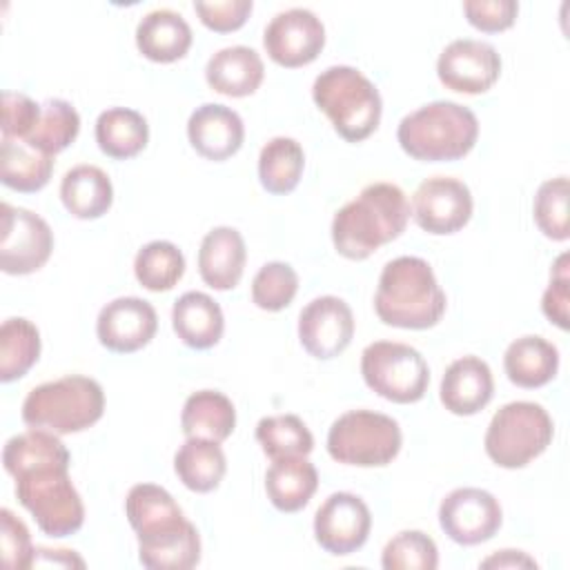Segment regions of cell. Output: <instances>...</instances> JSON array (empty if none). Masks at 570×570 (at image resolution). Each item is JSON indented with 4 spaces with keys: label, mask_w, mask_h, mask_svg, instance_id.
I'll return each mask as SVG.
<instances>
[{
    "label": "cell",
    "mask_w": 570,
    "mask_h": 570,
    "mask_svg": "<svg viewBox=\"0 0 570 570\" xmlns=\"http://www.w3.org/2000/svg\"><path fill=\"white\" fill-rule=\"evenodd\" d=\"M410 220V203L394 183H372L345 203L332 220V243L350 261H365L396 240Z\"/></svg>",
    "instance_id": "6da1fadb"
},
{
    "label": "cell",
    "mask_w": 570,
    "mask_h": 570,
    "mask_svg": "<svg viewBox=\"0 0 570 570\" xmlns=\"http://www.w3.org/2000/svg\"><path fill=\"white\" fill-rule=\"evenodd\" d=\"M445 292L428 261L399 256L385 263L374 294L376 316L385 325L401 330L434 327L445 312Z\"/></svg>",
    "instance_id": "7a4b0ae2"
},
{
    "label": "cell",
    "mask_w": 570,
    "mask_h": 570,
    "mask_svg": "<svg viewBox=\"0 0 570 570\" xmlns=\"http://www.w3.org/2000/svg\"><path fill=\"white\" fill-rule=\"evenodd\" d=\"M479 138L474 111L452 100H434L403 116L396 129L401 149L423 163H450L468 156Z\"/></svg>",
    "instance_id": "3957f363"
},
{
    "label": "cell",
    "mask_w": 570,
    "mask_h": 570,
    "mask_svg": "<svg viewBox=\"0 0 570 570\" xmlns=\"http://www.w3.org/2000/svg\"><path fill=\"white\" fill-rule=\"evenodd\" d=\"M312 98L347 142L370 138L381 122V94L356 67L334 65L321 71L312 85Z\"/></svg>",
    "instance_id": "277c9868"
},
{
    "label": "cell",
    "mask_w": 570,
    "mask_h": 570,
    "mask_svg": "<svg viewBox=\"0 0 570 570\" xmlns=\"http://www.w3.org/2000/svg\"><path fill=\"white\" fill-rule=\"evenodd\" d=\"M105 412V392L96 379L67 374L36 385L22 401V421L53 434H73L91 428Z\"/></svg>",
    "instance_id": "5b68a950"
},
{
    "label": "cell",
    "mask_w": 570,
    "mask_h": 570,
    "mask_svg": "<svg viewBox=\"0 0 570 570\" xmlns=\"http://www.w3.org/2000/svg\"><path fill=\"white\" fill-rule=\"evenodd\" d=\"M13 479L20 505L36 519L45 534L60 539L82 528L85 505L71 483L69 463L36 465Z\"/></svg>",
    "instance_id": "8992f818"
},
{
    "label": "cell",
    "mask_w": 570,
    "mask_h": 570,
    "mask_svg": "<svg viewBox=\"0 0 570 570\" xmlns=\"http://www.w3.org/2000/svg\"><path fill=\"white\" fill-rule=\"evenodd\" d=\"M554 425L548 410L534 401H512L494 412L485 430V454L505 470L525 468L552 443Z\"/></svg>",
    "instance_id": "52a82bcc"
},
{
    "label": "cell",
    "mask_w": 570,
    "mask_h": 570,
    "mask_svg": "<svg viewBox=\"0 0 570 570\" xmlns=\"http://www.w3.org/2000/svg\"><path fill=\"white\" fill-rule=\"evenodd\" d=\"M401 443L403 434L396 419L372 410H350L327 432L330 456L356 468H383L392 463L401 452Z\"/></svg>",
    "instance_id": "ba28073f"
},
{
    "label": "cell",
    "mask_w": 570,
    "mask_h": 570,
    "mask_svg": "<svg viewBox=\"0 0 570 570\" xmlns=\"http://www.w3.org/2000/svg\"><path fill=\"white\" fill-rule=\"evenodd\" d=\"M365 385L392 403H416L425 396L430 367L423 354L405 343L374 341L361 354Z\"/></svg>",
    "instance_id": "9c48e42d"
},
{
    "label": "cell",
    "mask_w": 570,
    "mask_h": 570,
    "mask_svg": "<svg viewBox=\"0 0 570 570\" xmlns=\"http://www.w3.org/2000/svg\"><path fill=\"white\" fill-rule=\"evenodd\" d=\"M0 218V269L11 276L38 272L53 252V232L49 223L42 216L9 203H2Z\"/></svg>",
    "instance_id": "30bf717a"
},
{
    "label": "cell",
    "mask_w": 570,
    "mask_h": 570,
    "mask_svg": "<svg viewBox=\"0 0 570 570\" xmlns=\"http://www.w3.org/2000/svg\"><path fill=\"white\" fill-rule=\"evenodd\" d=\"M474 200L470 187L452 176L425 178L412 196V216L416 225L434 236L463 229L472 218Z\"/></svg>",
    "instance_id": "8fae6325"
},
{
    "label": "cell",
    "mask_w": 570,
    "mask_h": 570,
    "mask_svg": "<svg viewBox=\"0 0 570 570\" xmlns=\"http://www.w3.org/2000/svg\"><path fill=\"white\" fill-rule=\"evenodd\" d=\"M501 521L499 501L481 488H456L439 505V525L459 546L490 541L499 532Z\"/></svg>",
    "instance_id": "7c38bea8"
},
{
    "label": "cell",
    "mask_w": 570,
    "mask_h": 570,
    "mask_svg": "<svg viewBox=\"0 0 570 570\" xmlns=\"http://www.w3.org/2000/svg\"><path fill=\"white\" fill-rule=\"evenodd\" d=\"M267 56L287 69L309 65L325 47V27L314 11L292 7L276 13L263 33Z\"/></svg>",
    "instance_id": "4fadbf2b"
},
{
    "label": "cell",
    "mask_w": 570,
    "mask_h": 570,
    "mask_svg": "<svg viewBox=\"0 0 570 570\" xmlns=\"http://www.w3.org/2000/svg\"><path fill=\"white\" fill-rule=\"evenodd\" d=\"M370 530V508L352 492L330 494L314 514V539L334 557H347L363 548Z\"/></svg>",
    "instance_id": "5bb4252c"
},
{
    "label": "cell",
    "mask_w": 570,
    "mask_h": 570,
    "mask_svg": "<svg viewBox=\"0 0 570 570\" xmlns=\"http://www.w3.org/2000/svg\"><path fill=\"white\" fill-rule=\"evenodd\" d=\"M436 76L450 91L485 94L501 76V56L483 40H452L436 60Z\"/></svg>",
    "instance_id": "9a60e30c"
},
{
    "label": "cell",
    "mask_w": 570,
    "mask_h": 570,
    "mask_svg": "<svg viewBox=\"0 0 570 570\" xmlns=\"http://www.w3.org/2000/svg\"><path fill=\"white\" fill-rule=\"evenodd\" d=\"M354 336V314L338 296H318L298 314V338L303 350L321 361H330L347 350Z\"/></svg>",
    "instance_id": "2e32d148"
},
{
    "label": "cell",
    "mask_w": 570,
    "mask_h": 570,
    "mask_svg": "<svg viewBox=\"0 0 570 570\" xmlns=\"http://www.w3.org/2000/svg\"><path fill=\"white\" fill-rule=\"evenodd\" d=\"M158 330V316L149 301L120 296L109 301L96 321V334L102 347L116 354H131L145 347Z\"/></svg>",
    "instance_id": "e0dca14e"
},
{
    "label": "cell",
    "mask_w": 570,
    "mask_h": 570,
    "mask_svg": "<svg viewBox=\"0 0 570 570\" xmlns=\"http://www.w3.org/2000/svg\"><path fill=\"white\" fill-rule=\"evenodd\" d=\"M187 138L196 154L220 163L232 158L243 147L245 125L232 107L205 102L191 111L187 120Z\"/></svg>",
    "instance_id": "ac0fdd59"
},
{
    "label": "cell",
    "mask_w": 570,
    "mask_h": 570,
    "mask_svg": "<svg viewBox=\"0 0 570 570\" xmlns=\"http://www.w3.org/2000/svg\"><path fill=\"white\" fill-rule=\"evenodd\" d=\"M492 370L483 358L472 354L452 361L439 387L441 403L456 416H472L481 412L492 401Z\"/></svg>",
    "instance_id": "d6986e66"
},
{
    "label": "cell",
    "mask_w": 570,
    "mask_h": 570,
    "mask_svg": "<svg viewBox=\"0 0 570 570\" xmlns=\"http://www.w3.org/2000/svg\"><path fill=\"white\" fill-rule=\"evenodd\" d=\"M245 261L247 249L238 229L223 225L203 236L198 249V272L205 285L212 289H234L243 276Z\"/></svg>",
    "instance_id": "ffe728a7"
},
{
    "label": "cell",
    "mask_w": 570,
    "mask_h": 570,
    "mask_svg": "<svg viewBox=\"0 0 570 570\" xmlns=\"http://www.w3.org/2000/svg\"><path fill=\"white\" fill-rule=\"evenodd\" d=\"M265 76L258 51L245 45H234L216 51L205 67L207 85L229 98L252 96Z\"/></svg>",
    "instance_id": "44dd1931"
},
{
    "label": "cell",
    "mask_w": 570,
    "mask_h": 570,
    "mask_svg": "<svg viewBox=\"0 0 570 570\" xmlns=\"http://www.w3.org/2000/svg\"><path fill=\"white\" fill-rule=\"evenodd\" d=\"M191 27L171 9H154L136 27V47L151 62H176L191 47Z\"/></svg>",
    "instance_id": "7402d4cb"
},
{
    "label": "cell",
    "mask_w": 570,
    "mask_h": 570,
    "mask_svg": "<svg viewBox=\"0 0 570 570\" xmlns=\"http://www.w3.org/2000/svg\"><path fill=\"white\" fill-rule=\"evenodd\" d=\"M171 327L187 347L209 350L223 336V309L205 292H185L171 307Z\"/></svg>",
    "instance_id": "603a6c76"
},
{
    "label": "cell",
    "mask_w": 570,
    "mask_h": 570,
    "mask_svg": "<svg viewBox=\"0 0 570 570\" xmlns=\"http://www.w3.org/2000/svg\"><path fill=\"white\" fill-rule=\"evenodd\" d=\"M138 561L151 570H189L200 561V537L191 521L183 519L178 525L140 537Z\"/></svg>",
    "instance_id": "cb8c5ba5"
},
{
    "label": "cell",
    "mask_w": 570,
    "mask_h": 570,
    "mask_svg": "<svg viewBox=\"0 0 570 570\" xmlns=\"http://www.w3.org/2000/svg\"><path fill=\"white\" fill-rule=\"evenodd\" d=\"M318 488V472L307 456H283L265 472V492L281 512L303 510Z\"/></svg>",
    "instance_id": "d4e9b609"
},
{
    "label": "cell",
    "mask_w": 570,
    "mask_h": 570,
    "mask_svg": "<svg viewBox=\"0 0 570 570\" xmlns=\"http://www.w3.org/2000/svg\"><path fill=\"white\" fill-rule=\"evenodd\" d=\"M503 370L519 387H541L557 376L559 350L543 336H521L508 345L503 354Z\"/></svg>",
    "instance_id": "484cf974"
},
{
    "label": "cell",
    "mask_w": 570,
    "mask_h": 570,
    "mask_svg": "<svg viewBox=\"0 0 570 570\" xmlns=\"http://www.w3.org/2000/svg\"><path fill=\"white\" fill-rule=\"evenodd\" d=\"M60 200L71 216L94 220L109 212L114 203V187L100 167L76 165L62 176Z\"/></svg>",
    "instance_id": "4316f807"
},
{
    "label": "cell",
    "mask_w": 570,
    "mask_h": 570,
    "mask_svg": "<svg viewBox=\"0 0 570 570\" xmlns=\"http://www.w3.org/2000/svg\"><path fill=\"white\" fill-rule=\"evenodd\" d=\"M174 472L187 490L205 494L220 485L227 472V459L218 441L187 436L174 454Z\"/></svg>",
    "instance_id": "83f0119b"
},
{
    "label": "cell",
    "mask_w": 570,
    "mask_h": 570,
    "mask_svg": "<svg viewBox=\"0 0 570 570\" xmlns=\"http://www.w3.org/2000/svg\"><path fill=\"white\" fill-rule=\"evenodd\" d=\"M180 428L185 436L209 441H225L236 428L234 403L216 390H198L187 396L180 412Z\"/></svg>",
    "instance_id": "f1b7e54d"
},
{
    "label": "cell",
    "mask_w": 570,
    "mask_h": 570,
    "mask_svg": "<svg viewBox=\"0 0 570 570\" xmlns=\"http://www.w3.org/2000/svg\"><path fill=\"white\" fill-rule=\"evenodd\" d=\"M125 514L138 539L169 530L185 519L174 497L156 483H136L127 492Z\"/></svg>",
    "instance_id": "f546056e"
},
{
    "label": "cell",
    "mask_w": 570,
    "mask_h": 570,
    "mask_svg": "<svg viewBox=\"0 0 570 570\" xmlns=\"http://www.w3.org/2000/svg\"><path fill=\"white\" fill-rule=\"evenodd\" d=\"M149 140L145 116L129 107L105 109L96 120V142L100 151L116 160L138 156Z\"/></svg>",
    "instance_id": "4dcf8cb0"
},
{
    "label": "cell",
    "mask_w": 570,
    "mask_h": 570,
    "mask_svg": "<svg viewBox=\"0 0 570 570\" xmlns=\"http://www.w3.org/2000/svg\"><path fill=\"white\" fill-rule=\"evenodd\" d=\"M53 174V156H47L24 140L2 138L0 180L13 191L31 194L42 189Z\"/></svg>",
    "instance_id": "1f68e13d"
},
{
    "label": "cell",
    "mask_w": 570,
    "mask_h": 570,
    "mask_svg": "<svg viewBox=\"0 0 570 570\" xmlns=\"http://www.w3.org/2000/svg\"><path fill=\"white\" fill-rule=\"evenodd\" d=\"M305 169L301 142L287 136L267 140L258 154V180L269 194H289L296 189Z\"/></svg>",
    "instance_id": "d6a6232c"
},
{
    "label": "cell",
    "mask_w": 570,
    "mask_h": 570,
    "mask_svg": "<svg viewBox=\"0 0 570 570\" xmlns=\"http://www.w3.org/2000/svg\"><path fill=\"white\" fill-rule=\"evenodd\" d=\"M45 463H69L71 465V454L67 445L58 439V434L49 430H38L31 428L22 434L11 436L4 443L2 450V465L9 476H18L20 472L45 465Z\"/></svg>",
    "instance_id": "836d02e7"
},
{
    "label": "cell",
    "mask_w": 570,
    "mask_h": 570,
    "mask_svg": "<svg viewBox=\"0 0 570 570\" xmlns=\"http://www.w3.org/2000/svg\"><path fill=\"white\" fill-rule=\"evenodd\" d=\"M40 356V332L27 318H7L0 327V381L22 379Z\"/></svg>",
    "instance_id": "e575fe53"
},
{
    "label": "cell",
    "mask_w": 570,
    "mask_h": 570,
    "mask_svg": "<svg viewBox=\"0 0 570 570\" xmlns=\"http://www.w3.org/2000/svg\"><path fill=\"white\" fill-rule=\"evenodd\" d=\"M78 131L80 116L76 107L62 98H49L42 102L40 118L24 142L47 156H56L76 140Z\"/></svg>",
    "instance_id": "d590c367"
},
{
    "label": "cell",
    "mask_w": 570,
    "mask_h": 570,
    "mask_svg": "<svg viewBox=\"0 0 570 570\" xmlns=\"http://www.w3.org/2000/svg\"><path fill=\"white\" fill-rule=\"evenodd\" d=\"M134 274L145 289L169 292L185 274V256L169 240H151L138 249Z\"/></svg>",
    "instance_id": "8d00e7d4"
},
{
    "label": "cell",
    "mask_w": 570,
    "mask_h": 570,
    "mask_svg": "<svg viewBox=\"0 0 570 570\" xmlns=\"http://www.w3.org/2000/svg\"><path fill=\"white\" fill-rule=\"evenodd\" d=\"M256 441L272 461L283 456H307L314 450V436L296 414L263 416L256 425Z\"/></svg>",
    "instance_id": "74e56055"
},
{
    "label": "cell",
    "mask_w": 570,
    "mask_h": 570,
    "mask_svg": "<svg viewBox=\"0 0 570 570\" xmlns=\"http://www.w3.org/2000/svg\"><path fill=\"white\" fill-rule=\"evenodd\" d=\"M381 566L385 570H434L439 566V550L425 532L403 530L385 543Z\"/></svg>",
    "instance_id": "f35d334b"
},
{
    "label": "cell",
    "mask_w": 570,
    "mask_h": 570,
    "mask_svg": "<svg viewBox=\"0 0 570 570\" xmlns=\"http://www.w3.org/2000/svg\"><path fill=\"white\" fill-rule=\"evenodd\" d=\"M568 178L557 176L539 185L534 196V223L543 236L552 240H568L570 225H568Z\"/></svg>",
    "instance_id": "ab89813d"
},
{
    "label": "cell",
    "mask_w": 570,
    "mask_h": 570,
    "mask_svg": "<svg viewBox=\"0 0 570 570\" xmlns=\"http://www.w3.org/2000/svg\"><path fill=\"white\" fill-rule=\"evenodd\" d=\"M298 292V274L289 263H265L252 281V301L265 312L285 309Z\"/></svg>",
    "instance_id": "60d3db41"
},
{
    "label": "cell",
    "mask_w": 570,
    "mask_h": 570,
    "mask_svg": "<svg viewBox=\"0 0 570 570\" xmlns=\"http://www.w3.org/2000/svg\"><path fill=\"white\" fill-rule=\"evenodd\" d=\"M0 552L7 570H24L33 566L36 548L31 543V534L24 521L18 519L9 508L0 510Z\"/></svg>",
    "instance_id": "b9f144b4"
},
{
    "label": "cell",
    "mask_w": 570,
    "mask_h": 570,
    "mask_svg": "<svg viewBox=\"0 0 570 570\" xmlns=\"http://www.w3.org/2000/svg\"><path fill=\"white\" fill-rule=\"evenodd\" d=\"M42 105L20 91H2V138L27 140L40 118Z\"/></svg>",
    "instance_id": "7bdbcfd3"
},
{
    "label": "cell",
    "mask_w": 570,
    "mask_h": 570,
    "mask_svg": "<svg viewBox=\"0 0 570 570\" xmlns=\"http://www.w3.org/2000/svg\"><path fill=\"white\" fill-rule=\"evenodd\" d=\"M463 13L468 22L485 33H499L514 24L519 2L514 0H465Z\"/></svg>",
    "instance_id": "ee69618b"
},
{
    "label": "cell",
    "mask_w": 570,
    "mask_h": 570,
    "mask_svg": "<svg viewBox=\"0 0 570 570\" xmlns=\"http://www.w3.org/2000/svg\"><path fill=\"white\" fill-rule=\"evenodd\" d=\"M252 7H254L252 0L194 2V11L198 13L200 22L216 33H229V31L240 29L249 18Z\"/></svg>",
    "instance_id": "f6af8a7d"
},
{
    "label": "cell",
    "mask_w": 570,
    "mask_h": 570,
    "mask_svg": "<svg viewBox=\"0 0 570 570\" xmlns=\"http://www.w3.org/2000/svg\"><path fill=\"white\" fill-rule=\"evenodd\" d=\"M568 283H570V278H568V254H561L554 261V267H552V274H550V285L546 287L543 298H541L543 314L548 316L550 323H554L561 330H568V301H570Z\"/></svg>",
    "instance_id": "bcb514c9"
},
{
    "label": "cell",
    "mask_w": 570,
    "mask_h": 570,
    "mask_svg": "<svg viewBox=\"0 0 570 570\" xmlns=\"http://www.w3.org/2000/svg\"><path fill=\"white\" fill-rule=\"evenodd\" d=\"M33 566H62V568H85V561L73 552V550H47V548H36L33 554ZM31 566V568H33Z\"/></svg>",
    "instance_id": "7dc6e473"
},
{
    "label": "cell",
    "mask_w": 570,
    "mask_h": 570,
    "mask_svg": "<svg viewBox=\"0 0 570 570\" xmlns=\"http://www.w3.org/2000/svg\"><path fill=\"white\" fill-rule=\"evenodd\" d=\"M481 568H537V561L521 550H499L483 559Z\"/></svg>",
    "instance_id": "c3c4849f"
}]
</instances>
